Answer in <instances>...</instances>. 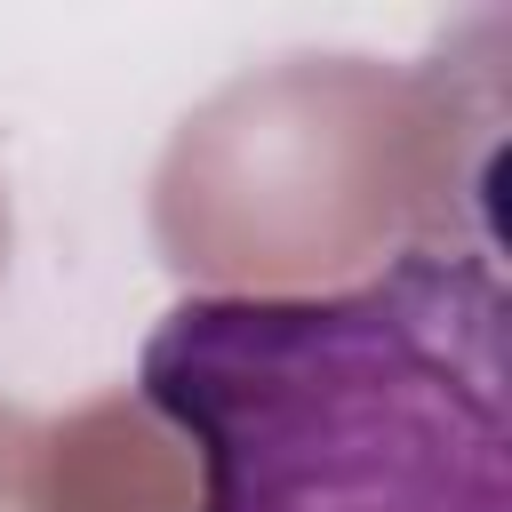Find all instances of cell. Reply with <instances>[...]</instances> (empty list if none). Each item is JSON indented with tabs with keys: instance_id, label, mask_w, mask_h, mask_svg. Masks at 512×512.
Returning a JSON list of instances; mask_svg holds the SVG:
<instances>
[{
	"instance_id": "obj_1",
	"label": "cell",
	"mask_w": 512,
	"mask_h": 512,
	"mask_svg": "<svg viewBox=\"0 0 512 512\" xmlns=\"http://www.w3.org/2000/svg\"><path fill=\"white\" fill-rule=\"evenodd\" d=\"M136 400L192 512H512L496 248H408L320 296H184Z\"/></svg>"
},
{
	"instance_id": "obj_2",
	"label": "cell",
	"mask_w": 512,
	"mask_h": 512,
	"mask_svg": "<svg viewBox=\"0 0 512 512\" xmlns=\"http://www.w3.org/2000/svg\"><path fill=\"white\" fill-rule=\"evenodd\" d=\"M496 128V64L288 56L168 136L152 240L224 296H320L408 248H496Z\"/></svg>"
},
{
	"instance_id": "obj_3",
	"label": "cell",
	"mask_w": 512,
	"mask_h": 512,
	"mask_svg": "<svg viewBox=\"0 0 512 512\" xmlns=\"http://www.w3.org/2000/svg\"><path fill=\"white\" fill-rule=\"evenodd\" d=\"M0 512H192V456L128 392L64 416L0 408Z\"/></svg>"
},
{
	"instance_id": "obj_4",
	"label": "cell",
	"mask_w": 512,
	"mask_h": 512,
	"mask_svg": "<svg viewBox=\"0 0 512 512\" xmlns=\"http://www.w3.org/2000/svg\"><path fill=\"white\" fill-rule=\"evenodd\" d=\"M0 264H8V200H0Z\"/></svg>"
}]
</instances>
